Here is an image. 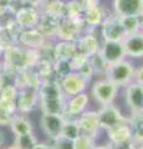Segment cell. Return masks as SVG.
I'll use <instances>...</instances> for the list:
<instances>
[{
  "label": "cell",
  "mask_w": 143,
  "mask_h": 149,
  "mask_svg": "<svg viewBox=\"0 0 143 149\" xmlns=\"http://www.w3.org/2000/svg\"><path fill=\"white\" fill-rule=\"evenodd\" d=\"M39 109L41 113L63 114L66 107V96L56 78L41 81L39 86Z\"/></svg>",
  "instance_id": "cell-1"
},
{
  "label": "cell",
  "mask_w": 143,
  "mask_h": 149,
  "mask_svg": "<svg viewBox=\"0 0 143 149\" xmlns=\"http://www.w3.org/2000/svg\"><path fill=\"white\" fill-rule=\"evenodd\" d=\"M119 88L106 77H96L90 85V97L100 106H107L116 102Z\"/></svg>",
  "instance_id": "cell-2"
},
{
  "label": "cell",
  "mask_w": 143,
  "mask_h": 149,
  "mask_svg": "<svg viewBox=\"0 0 143 149\" xmlns=\"http://www.w3.org/2000/svg\"><path fill=\"white\" fill-rule=\"evenodd\" d=\"M135 73L136 65L133 63L132 60L124 58L117 63L110 65L105 77L108 78L111 82H113L119 88H124L135 81Z\"/></svg>",
  "instance_id": "cell-3"
},
{
  "label": "cell",
  "mask_w": 143,
  "mask_h": 149,
  "mask_svg": "<svg viewBox=\"0 0 143 149\" xmlns=\"http://www.w3.org/2000/svg\"><path fill=\"white\" fill-rule=\"evenodd\" d=\"M96 111H97L98 122L102 132L119 123L128 122V114L124 113L121 109V107H118L114 103L107 106H100Z\"/></svg>",
  "instance_id": "cell-4"
},
{
  "label": "cell",
  "mask_w": 143,
  "mask_h": 149,
  "mask_svg": "<svg viewBox=\"0 0 143 149\" xmlns=\"http://www.w3.org/2000/svg\"><path fill=\"white\" fill-rule=\"evenodd\" d=\"M87 31L85 22L81 19H62L60 24L56 40L77 42L80 37Z\"/></svg>",
  "instance_id": "cell-5"
},
{
  "label": "cell",
  "mask_w": 143,
  "mask_h": 149,
  "mask_svg": "<svg viewBox=\"0 0 143 149\" xmlns=\"http://www.w3.org/2000/svg\"><path fill=\"white\" fill-rule=\"evenodd\" d=\"M65 118L61 114H51V113H41L39 119V125L46 141L52 142L62 134Z\"/></svg>",
  "instance_id": "cell-6"
},
{
  "label": "cell",
  "mask_w": 143,
  "mask_h": 149,
  "mask_svg": "<svg viewBox=\"0 0 143 149\" xmlns=\"http://www.w3.org/2000/svg\"><path fill=\"white\" fill-rule=\"evenodd\" d=\"M97 31L102 41H122L126 37V31L121 24V19L113 13L105 19Z\"/></svg>",
  "instance_id": "cell-7"
},
{
  "label": "cell",
  "mask_w": 143,
  "mask_h": 149,
  "mask_svg": "<svg viewBox=\"0 0 143 149\" xmlns=\"http://www.w3.org/2000/svg\"><path fill=\"white\" fill-rule=\"evenodd\" d=\"M124 90V104L130 114H142L143 113V86L133 81Z\"/></svg>",
  "instance_id": "cell-8"
},
{
  "label": "cell",
  "mask_w": 143,
  "mask_h": 149,
  "mask_svg": "<svg viewBox=\"0 0 143 149\" xmlns=\"http://www.w3.org/2000/svg\"><path fill=\"white\" fill-rule=\"evenodd\" d=\"M1 62H3V68L14 74H17L19 72L24 71L26 68L24 49L17 44L11 46L8 51H5L1 55Z\"/></svg>",
  "instance_id": "cell-9"
},
{
  "label": "cell",
  "mask_w": 143,
  "mask_h": 149,
  "mask_svg": "<svg viewBox=\"0 0 143 149\" xmlns=\"http://www.w3.org/2000/svg\"><path fill=\"white\" fill-rule=\"evenodd\" d=\"M103 133L106 134L107 143L113 148H119L132 143V130L128 122L119 123L114 127H111L106 129Z\"/></svg>",
  "instance_id": "cell-10"
},
{
  "label": "cell",
  "mask_w": 143,
  "mask_h": 149,
  "mask_svg": "<svg viewBox=\"0 0 143 149\" xmlns=\"http://www.w3.org/2000/svg\"><path fill=\"white\" fill-rule=\"evenodd\" d=\"M76 122L80 127L81 134H86L89 137L95 139L100 138V134L102 133V129L100 127L98 116L96 109H87L82 114H80L76 119Z\"/></svg>",
  "instance_id": "cell-11"
},
{
  "label": "cell",
  "mask_w": 143,
  "mask_h": 149,
  "mask_svg": "<svg viewBox=\"0 0 143 149\" xmlns=\"http://www.w3.org/2000/svg\"><path fill=\"white\" fill-rule=\"evenodd\" d=\"M91 102V97L89 92H82L76 96L68 97L66 100V107L63 112V118L65 119H77L80 114L89 109Z\"/></svg>",
  "instance_id": "cell-12"
},
{
  "label": "cell",
  "mask_w": 143,
  "mask_h": 149,
  "mask_svg": "<svg viewBox=\"0 0 143 149\" xmlns=\"http://www.w3.org/2000/svg\"><path fill=\"white\" fill-rule=\"evenodd\" d=\"M59 82L62 88L63 95L66 96V98L76 96L82 92H87V90H89V87H90V83L86 80H84V78L78 74V72H75V71L66 74L65 77L59 80Z\"/></svg>",
  "instance_id": "cell-13"
},
{
  "label": "cell",
  "mask_w": 143,
  "mask_h": 149,
  "mask_svg": "<svg viewBox=\"0 0 143 149\" xmlns=\"http://www.w3.org/2000/svg\"><path fill=\"white\" fill-rule=\"evenodd\" d=\"M112 14V9L108 5H105L102 3L101 5L96 8L87 9L84 11L82 20L85 22V26L87 30H98L101 24L105 21V19Z\"/></svg>",
  "instance_id": "cell-14"
},
{
  "label": "cell",
  "mask_w": 143,
  "mask_h": 149,
  "mask_svg": "<svg viewBox=\"0 0 143 149\" xmlns=\"http://www.w3.org/2000/svg\"><path fill=\"white\" fill-rule=\"evenodd\" d=\"M39 88H22L17 96V113L26 114L39 109Z\"/></svg>",
  "instance_id": "cell-15"
},
{
  "label": "cell",
  "mask_w": 143,
  "mask_h": 149,
  "mask_svg": "<svg viewBox=\"0 0 143 149\" xmlns=\"http://www.w3.org/2000/svg\"><path fill=\"white\" fill-rule=\"evenodd\" d=\"M41 10L35 6H20L14 14V19L20 26V29H34L38 26Z\"/></svg>",
  "instance_id": "cell-16"
},
{
  "label": "cell",
  "mask_w": 143,
  "mask_h": 149,
  "mask_svg": "<svg viewBox=\"0 0 143 149\" xmlns=\"http://www.w3.org/2000/svg\"><path fill=\"white\" fill-rule=\"evenodd\" d=\"M47 39L41 32L34 27V29H22L17 36V45L22 49H35L40 50L47 42Z\"/></svg>",
  "instance_id": "cell-17"
},
{
  "label": "cell",
  "mask_w": 143,
  "mask_h": 149,
  "mask_svg": "<svg viewBox=\"0 0 143 149\" xmlns=\"http://www.w3.org/2000/svg\"><path fill=\"white\" fill-rule=\"evenodd\" d=\"M100 54L102 55V57L108 65L117 63L127 58L122 41H102Z\"/></svg>",
  "instance_id": "cell-18"
},
{
  "label": "cell",
  "mask_w": 143,
  "mask_h": 149,
  "mask_svg": "<svg viewBox=\"0 0 143 149\" xmlns=\"http://www.w3.org/2000/svg\"><path fill=\"white\" fill-rule=\"evenodd\" d=\"M61 20H62V17H60V16L52 15V14H49V13H41L40 20H39V24L36 26V29L47 40L55 41L56 40L60 24H61Z\"/></svg>",
  "instance_id": "cell-19"
},
{
  "label": "cell",
  "mask_w": 143,
  "mask_h": 149,
  "mask_svg": "<svg viewBox=\"0 0 143 149\" xmlns=\"http://www.w3.org/2000/svg\"><path fill=\"white\" fill-rule=\"evenodd\" d=\"M101 44H102V40H101L97 30H87L76 42L77 50L80 52H84L89 57L100 52Z\"/></svg>",
  "instance_id": "cell-20"
},
{
  "label": "cell",
  "mask_w": 143,
  "mask_h": 149,
  "mask_svg": "<svg viewBox=\"0 0 143 149\" xmlns=\"http://www.w3.org/2000/svg\"><path fill=\"white\" fill-rule=\"evenodd\" d=\"M122 44L127 58L132 61L143 58V31L126 35V37L122 40Z\"/></svg>",
  "instance_id": "cell-21"
},
{
  "label": "cell",
  "mask_w": 143,
  "mask_h": 149,
  "mask_svg": "<svg viewBox=\"0 0 143 149\" xmlns=\"http://www.w3.org/2000/svg\"><path fill=\"white\" fill-rule=\"evenodd\" d=\"M110 6L118 16H136L143 11V0H111Z\"/></svg>",
  "instance_id": "cell-22"
},
{
  "label": "cell",
  "mask_w": 143,
  "mask_h": 149,
  "mask_svg": "<svg viewBox=\"0 0 143 149\" xmlns=\"http://www.w3.org/2000/svg\"><path fill=\"white\" fill-rule=\"evenodd\" d=\"M41 85L40 77L36 74V72L33 68H25L24 71L19 72L15 76V86L17 90H22V88H39Z\"/></svg>",
  "instance_id": "cell-23"
},
{
  "label": "cell",
  "mask_w": 143,
  "mask_h": 149,
  "mask_svg": "<svg viewBox=\"0 0 143 149\" xmlns=\"http://www.w3.org/2000/svg\"><path fill=\"white\" fill-rule=\"evenodd\" d=\"M9 128H10L11 133L14 134V137L34 132V124L29 118V116L20 113L14 114V117L10 120V124H9Z\"/></svg>",
  "instance_id": "cell-24"
},
{
  "label": "cell",
  "mask_w": 143,
  "mask_h": 149,
  "mask_svg": "<svg viewBox=\"0 0 143 149\" xmlns=\"http://www.w3.org/2000/svg\"><path fill=\"white\" fill-rule=\"evenodd\" d=\"M76 42H68V41H54V61L55 60H71L73 55L77 52Z\"/></svg>",
  "instance_id": "cell-25"
},
{
  "label": "cell",
  "mask_w": 143,
  "mask_h": 149,
  "mask_svg": "<svg viewBox=\"0 0 143 149\" xmlns=\"http://www.w3.org/2000/svg\"><path fill=\"white\" fill-rule=\"evenodd\" d=\"M128 123L132 130V144L143 146V113L142 114H130Z\"/></svg>",
  "instance_id": "cell-26"
},
{
  "label": "cell",
  "mask_w": 143,
  "mask_h": 149,
  "mask_svg": "<svg viewBox=\"0 0 143 149\" xmlns=\"http://www.w3.org/2000/svg\"><path fill=\"white\" fill-rule=\"evenodd\" d=\"M33 70L40 77L41 81L54 78V60L41 57Z\"/></svg>",
  "instance_id": "cell-27"
},
{
  "label": "cell",
  "mask_w": 143,
  "mask_h": 149,
  "mask_svg": "<svg viewBox=\"0 0 143 149\" xmlns=\"http://www.w3.org/2000/svg\"><path fill=\"white\" fill-rule=\"evenodd\" d=\"M65 6H66V3L63 0H47V1L41 3L40 10L41 13H49V14H52V15H56L63 19Z\"/></svg>",
  "instance_id": "cell-28"
},
{
  "label": "cell",
  "mask_w": 143,
  "mask_h": 149,
  "mask_svg": "<svg viewBox=\"0 0 143 149\" xmlns=\"http://www.w3.org/2000/svg\"><path fill=\"white\" fill-rule=\"evenodd\" d=\"M89 62L91 65V67L93 68V72H95V76L96 77H105L106 71L110 65L106 62V60L102 57V55L100 52L92 55L89 57Z\"/></svg>",
  "instance_id": "cell-29"
},
{
  "label": "cell",
  "mask_w": 143,
  "mask_h": 149,
  "mask_svg": "<svg viewBox=\"0 0 143 149\" xmlns=\"http://www.w3.org/2000/svg\"><path fill=\"white\" fill-rule=\"evenodd\" d=\"M39 142V138L35 136L34 132L20 134V136L14 137V146H16L19 149H33L35 144Z\"/></svg>",
  "instance_id": "cell-30"
},
{
  "label": "cell",
  "mask_w": 143,
  "mask_h": 149,
  "mask_svg": "<svg viewBox=\"0 0 143 149\" xmlns=\"http://www.w3.org/2000/svg\"><path fill=\"white\" fill-rule=\"evenodd\" d=\"M85 9L82 8L81 3L78 0H72L67 1L65 6V15L63 19H81L84 15Z\"/></svg>",
  "instance_id": "cell-31"
},
{
  "label": "cell",
  "mask_w": 143,
  "mask_h": 149,
  "mask_svg": "<svg viewBox=\"0 0 143 149\" xmlns=\"http://www.w3.org/2000/svg\"><path fill=\"white\" fill-rule=\"evenodd\" d=\"M80 134H81V130L76 122V119H65L61 136L70 139V141H75Z\"/></svg>",
  "instance_id": "cell-32"
},
{
  "label": "cell",
  "mask_w": 143,
  "mask_h": 149,
  "mask_svg": "<svg viewBox=\"0 0 143 149\" xmlns=\"http://www.w3.org/2000/svg\"><path fill=\"white\" fill-rule=\"evenodd\" d=\"M72 72L70 60H55L54 61V78L61 80L66 74Z\"/></svg>",
  "instance_id": "cell-33"
},
{
  "label": "cell",
  "mask_w": 143,
  "mask_h": 149,
  "mask_svg": "<svg viewBox=\"0 0 143 149\" xmlns=\"http://www.w3.org/2000/svg\"><path fill=\"white\" fill-rule=\"evenodd\" d=\"M119 19H121V24L126 31V35L141 31L137 16H119Z\"/></svg>",
  "instance_id": "cell-34"
},
{
  "label": "cell",
  "mask_w": 143,
  "mask_h": 149,
  "mask_svg": "<svg viewBox=\"0 0 143 149\" xmlns=\"http://www.w3.org/2000/svg\"><path fill=\"white\" fill-rule=\"evenodd\" d=\"M97 144V139L89 137L86 134H80L73 141V149H92Z\"/></svg>",
  "instance_id": "cell-35"
},
{
  "label": "cell",
  "mask_w": 143,
  "mask_h": 149,
  "mask_svg": "<svg viewBox=\"0 0 143 149\" xmlns=\"http://www.w3.org/2000/svg\"><path fill=\"white\" fill-rule=\"evenodd\" d=\"M24 57H25V66L26 68H34L35 65L41 58L40 51L35 49H24Z\"/></svg>",
  "instance_id": "cell-36"
},
{
  "label": "cell",
  "mask_w": 143,
  "mask_h": 149,
  "mask_svg": "<svg viewBox=\"0 0 143 149\" xmlns=\"http://www.w3.org/2000/svg\"><path fill=\"white\" fill-rule=\"evenodd\" d=\"M87 62H89V56L85 55L84 52H80V51H77V52L73 55V57L70 60L72 71H75V72H77L80 68L84 67Z\"/></svg>",
  "instance_id": "cell-37"
},
{
  "label": "cell",
  "mask_w": 143,
  "mask_h": 149,
  "mask_svg": "<svg viewBox=\"0 0 143 149\" xmlns=\"http://www.w3.org/2000/svg\"><path fill=\"white\" fill-rule=\"evenodd\" d=\"M14 45H16V42L3 30V27H1V29H0V56Z\"/></svg>",
  "instance_id": "cell-38"
},
{
  "label": "cell",
  "mask_w": 143,
  "mask_h": 149,
  "mask_svg": "<svg viewBox=\"0 0 143 149\" xmlns=\"http://www.w3.org/2000/svg\"><path fill=\"white\" fill-rule=\"evenodd\" d=\"M15 76L16 74H14L9 71H5V70L3 68L1 71H0V91H3L4 88H6L8 86L14 85Z\"/></svg>",
  "instance_id": "cell-39"
},
{
  "label": "cell",
  "mask_w": 143,
  "mask_h": 149,
  "mask_svg": "<svg viewBox=\"0 0 143 149\" xmlns=\"http://www.w3.org/2000/svg\"><path fill=\"white\" fill-rule=\"evenodd\" d=\"M50 143H51L52 149H73V141H70L62 136Z\"/></svg>",
  "instance_id": "cell-40"
},
{
  "label": "cell",
  "mask_w": 143,
  "mask_h": 149,
  "mask_svg": "<svg viewBox=\"0 0 143 149\" xmlns=\"http://www.w3.org/2000/svg\"><path fill=\"white\" fill-rule=\"evenodd\" d=\"M78 74H80V76L84 78V80H86L87 82L90 83L91 85V82L95 80L96 78V76H95V72H93V68L91 67V65H90V62H87L86 65L82 68H80L78 70Z\"/></svg>",
  "instance_id": "cell-41"
},
{
  "label": "cell",
  "mask_w": 143,
  "mask_h": 149,
  "mask_svg": "<svg viewBox=\"0 0 143 149\" xmlns=\"http://www.w3.org/2000/svg\"><path fill=\"white\" fill-rule=\"evenodd\" d=\"M14 117V113H11L8 108L0 104V128L1 127H9L10 120Z\"/></svg>",
  "instance_id": "cell-42"
},
{
  "label": "cell",
  "mask_w": 143,
  "mask_h": 149,
  "mask_svg": "<svg viewBox=\"0 0 143 149\" xmlns=\"http://www.w3.org/2000/svg\"><path fill=\"white\" fill-rule=\"evenodd\" d=\"M81 3L82 8L87 10V9H91V8H96L102 4V0H78Z\"/></svg>",
  "instance_id": "cell-43"
},
{
  "label": "cell",
  "mask_w": 143,
  "mask_h": 149,
  "mask_svg": "<svg viewBox=\"0 0 143 149\" xmlns=\"http://www.w3.org/2000/svg\"><path fill=\"white\" fill-rule=\"evenodd\" d=\"M135 82L143 85V65L141 66H136V73H135Z\"/></svg>",
  "instance_id": "cell-44"
},
{
  "label": "cell",
  "mask_w": 143,
  "mask_h": 149,
  "mask_svg": "<svg viewBox=\"0 0 143 149\" xmlns=\"http://www.w3.org/2000/svg\"><path fill=\"white\" fill-rule=\"evenodd\" d=\"M20 4H21V6H35V8H39L41 6V3H40V0H19Z\"/></svg>",
  "instance_id": "cell-45"
},
{
  "label": "cell",
  "mask_w": 143,
  "mask_h": 149,
  "mask_svg": "<svg viewBox=\"0 0 143 149\" xmlns=\"http://www.w3.org/2000/svg\"><path fill=\"white\" fill-rule=\"evenodd\" d=\"M33 149H52L51 147V143H50L49 141H45V142H38L35 144V147Z\"/></svg>",
  "instance_id": "cell-46"
},
{
  "label": "cell",
  "mask_w": 143,
  "mask_h": 149,
  "mask_svg": "<svg viewBox=\"0 0 143 149\" xmlns=\"http://www.w3.org/2000/svg\"><path fill=\"white\" fill-rule=\"evenodd\" d=\"M92 149H114L113 147H111L110 146V144L107 143V142H106V143H97V144H96V146L93 147V148H92Z\"/></svg>",
  "instance_id": "cell-47"
},
{
  "label": "cell",
  "mask_w": 143,
  "mask_h": 149,
  "mask_svg": "<svg viewBox=\"0 0 143 149\" xmlns=\"http://www.w3.org/2000/svg\"><path fill=\"white\" fill-rule=\"evenodd\" d=\"M5 144V134L0 129V149H3V146Z\"/></svg>",
  "instance_id": "cell-48"
},
{
  "label": "cell",
  "mask_w": 143,
  "mask_h": 149,
  "mask_svg": "<svg viewBox=\"0 0 143 149\" xmlns=\"http://www.w3.org/2000/svg\"><path fill=\"white\" fill-rule=\"evenodd\" d=\"M114 149H136V146L135 144H127V146H123V147H119V148H114Z\"/></svg>",
  "instance_id": "cell-49"
},
{
  "label": "cell",
  "mask_w": 143,
  "mask_h": 149,
  "mask_svg": "<svg viewBox=\"0 0 143 149\" xmlns=\"http://www.w3.org/2000/svg\"><path fill=\"white\" fill-rule=\"evenodd\" d=\"M4 149H19L16 146H14V144H11V146H9V147H6V148H4Z\"/></svg>",
  "instance_id": "cell-50"
},
{
  "label": "cell",
  "mask_w": 143,
  "mask_h": 149,
  "mask_svg": "<svg viewBox=\"0 0 143 149\" xmlns=\"http://www.w3.org/2000/svg\"><path fill=\"white\" fill-rule=\"evenodd\" d=\"M3 70V62H1V56H0V71Z\"/></svg>",
  "instance_id": "cell-51"
},
{
  "label": "cell",
  "mask_w": 143,
  "mask_h": 149,
  "mask_svg": "<svg viewBox=\"0 0 143 149\" xmlns=\"http://www.w3.org/2000/svg\"><path fill=\"white\" fill-rule=\"evenodd\" d=\"M63 1H65V3H67V1H72V0H63Z\"/></svg>",
  "instance_id": "cell-52"
},
{
  "label": "cell",
  "mask_w": 143,
  "mask_h": 149,
  "mask_svg": "<svg viewBox=\"0 0 143 149\" xmlns=\"http://www.w3.org/2000/svg\"><path fill=\"white\" fill-rule=\"evenodd\" d=\"M0 29H1V21H0Z\"/></svg>",
  "instance_id": "cell-53"
},
{
  "label": "cell",
  "mask_w": 143,
  "mask_h": 149,
  "mask_svg": "<svg viewBox=\"0 0 143 149\" xmlns=\"http://www.w3.org/2000/svg\"><path fill=\"white\" fill-rule=\"evenodd\" d=\"M142 86H143V85H142Z\"/></svg>",
  "instance_id": "cell-54"
}]
</instances>
